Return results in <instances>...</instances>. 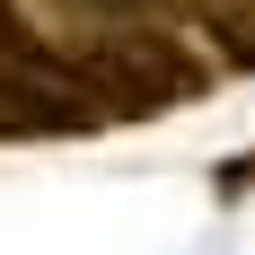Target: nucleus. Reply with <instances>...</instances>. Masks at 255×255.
Here are the masks:
<instances>
[{"mask_svg":"<svg viewBox=\"0 0 255 255\" xmlns=\"http://www.w3.org/2000/svg\"><path fill=\"white\" fill-rule=\"evenodd\" d=\"M9 71H26L35 88L53 97H79L97 106L106 124L115 115H167V106L203 97V53L176 44V26H88V35H62V44H35L9 53Z\"/></svg>","mask_w":255,"mask_h":255,"instance_id":"f257e3e1","label":"nucleus"},{"mask_svg":"<svg viewBox=\"0 0 255 255\" xmlns=\"http://www.w3.org/2000/svg\"><path fill=\"white\" fill-rule=\"evenodd\" d=\"M106 115L79 97H53V88H35L26 71H9L0 62V141H71V132H97Z\"/></svg>","mask_w":255,"mask_h":255,"instance_id":"f03ea898","label":"nucleus"},{"mask_svg":"<svg viewBox=\"0 0 255 255\" xmlns=\"http://www.w3.org/2000/svg\"><path fill=\"white\" fill-rule=\"evenodd\" d=\"M44 9L71 26V35H88V26H167L176 9H194V0H44Z\"/></svg>","mask_w":255,"mask_h":255,"instance_id":"7ed1b4c3","label":"nucleus"},{"mask_svg":"<svg viewBox=\"0 0 255 255\" xmlns=\"http://www.w3.org/2000/svg\"><path fill=\"white\" fill-rule=\"evenodd\" d=\"M194 18L238 71H255V0H194Z\"/></svg>","mask_w":255,"mask_h":255,"instance_id":"20e7f679","label":"nucleus"},{"mask_svg":"<svg viewBox=\"0 0 255 255\" xmlns=\"http://www.w3.org/2000/svg\"><path fill=\"white\" fill-rule=\"evenodd\" d=\"M26 44H35L26 9H18V0H0V62H9V53H26Z\"/></svg>","mask_w":255,"mask_h":255,"instance_id":"39448f33","label":"nucleus"}]
</instances>
